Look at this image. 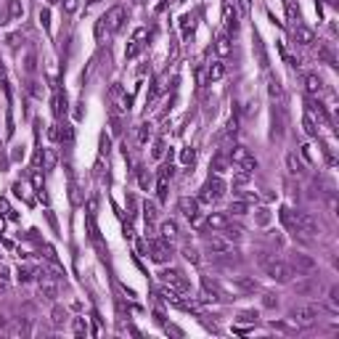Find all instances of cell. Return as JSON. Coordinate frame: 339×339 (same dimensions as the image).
<instances>
[{
  "mask_svg": "<svg viewBox=\"0 0 339 339\" xmlns=\"http://www.w3.org/2000/svg\"><path fill=\"white\" fill-rule=\"evenodd\" d=\"M74 337H88V323H85V318L74 321Z\"/></svg>",
  "mask_w": 339,
  "mask_h": 339,
  "instance_id": "cell-43",
  "label": "cell"
},
{
  "mask_svg": "<svg viewBox=\"0 0 339 339\" xmlns=\"http://www.w3.org/2000/svg\"><path fill=\"white\" fill-rule=\"evenodd\" d=\"M233 286L244 289V291H254V289H257V283H254L252 279H244V276H238V279L233 281Z\"/></svg>",
  "mask_w": 339,
  "mask_h": 339,
  "instance_id": "cell-38",
  "label": "cell"
},
{
  "mask_svg": "<svg viewBox=\"0 0 339 339\" xmlns=\"http://www.w3.org/2000/svg\"><path fill=\"white\" fill-rule=\"evenodd\" d=\"M249 178H252V172H244V170H238V172L233 175V191L241 188V186H246V183H249Z\"/></svg>",
  "mask_w": 339,
  "mask_h": 339,
  "instance_id": "cell-37",
  "label": "cell"
},
{
  "mask_svg": "<svg viewBox=\"0 0 339 339\" xmlns=\"http://www.w3.org/2000/svg\"><path fill=\"white\" fill-rule=\"evenodd\" d=\"M141 45H143L141 40H133V45H130V48L125 51V56H127V58H135L138 53H141Z\"/></svg>",
  "mask_w": 339,
  "mask_h": 339,
  "instance_id": "cell-46",
  "label": "cell"
},
{
  "mask_svg": "<svg viewBox=\"0 0 339 339\" xmlns=\"http://www.w3.org/2000/svg\"><path fill=\"white\" fill-rule=\"evenodd\" d=\"M180 162H183V165H194V162H196V149L186 146V149L180 151Z\"/></svg>",
  "mask_w": 339,
  "mask_h": 339,
  "instance_id": "cell-39",
  "label": "cell"
},
{
  "mask_svg": "<svg viewBox=\"0 0 339 339\" xmlns=\"http://www.w3.org/2000/svg\"><path fill=\"white\" fill-rule=\"evenodd\" d=\"M223 74H226V66H223L220 61H215V64L210 66V72H207V80H210V82H218Z\"/></svg>",
  "mask_w": 339,
  "mask_h": 339,
  "instance_id": "cell-31",
  "label": "cell"
},
{
  "mask_svg": "<svg viewBox=\"0 0 339 339\" xmlns=\"http://www.w3.org/2000/svg\"><path fill=\"white\" fill-rule=\"evenodd\" d=\"M286 170H289V175H294V178H302L305 175V162L297 157V151L286 154Z\"/></svg>",
  "mask_w": 339,
  "mask_h": 339,
  "instance_id": "cell-14",
  "label": "cell"
},
{
  "mask_svg": "<svg viewBox=\"0 0 339 339\" xmlns=\"http://www.w3.org/2000/svg\"><path fill=\"white\" fill-rule=\"evenodd\" d=\"M228 223H230L228 212H210L207 215V228H212V230H223Z\"/></svg>",
  "mask_w": 339,
  "mask_h": 339,
  "instance_id": "cell-16",
  "label": "cell"
},
{
  "mask_svg": "<svg viewBox=\"0 0 339 339\" xmlns=\"http://www.w3.org/2000/svg\"><path fill=\"white\" fill-rule=\"evenodd\" d=\"M318 313H321L318 305H294V307L289 310V321L307 326V323H313L315 318H318Z\"/></svg>",
  "mask_w": 339,
  "mask_h": 339,
  "instance_id": "cell-5",
  "label": "cell"
},
{
  "mask_svg": "<svg viewBox=\"0 0 339 339\" xmlns=\"http://www.w3.org/2000/svg\"><path fill=\"white\" fill-rule=\"evenodd\" d=\"M271 210L268 207H260V210H254V226H260V228H265L268 223H271Z\"/></svg>",
  "mask_w": 339,
  "mask_h": 339,
  "instance_id": "cell-26",
  "label": "cell"
},
{
  "mask_svg": "<svg viewBox=\"0 0 339 339\" xmlns=\"http://www.w3.org/2000/svg\"><path fill=\"white\" fill-rule=\"evenodd\" d=\"M167 178H159L157 180V199H159V202H165V199H167Z\"/></svg>",
  "mask_w": 339,
  "mask_h": 339,
  "instance_id": "cell-41",
  "label": "cell"
},
{
  "mask_svg": "<svg viewBox=\"0 0 339 339\" xmlns=\"http://www.w3.org/2000/svg\"><path fill=\"white\" fill-rule=\"evenodd\" d=\"M223 230H226V238H233V241H238V238L244 236V230H241V226H233V223H228V226L223 228Z\"/></svg>",
  "mask_w": 339,
  "mask_h": 339,
  "instance_id": "cell-36",
  "label": "cell"
},
{
  "mask_svg": "<svg viewBox=\"0 0 339 339\" xmlns=\"http://www.w3.org/2000/svg\"><path fill=\"white\" fill-rule=\"evenodd\" d=\"M230 162H233L238 170H244V172H254V170H257V159L252 157V151L246 149V146H233Z\"/></svg>",
  "mask_w": 339,
  "mask_h": 339,
  "instance_id": "cell-4",
  "label": "cell"
},
{
  "mask_svg": "<svg viewBox=\"0 0 339 339\" xmlns=\"http://www.w3.org/2000/svg\"><path fill=\"white\" fill-rule=\"evenodd\" d=\"M40 162H43V170H53V167L58 165V154H56V149H43Z\"/></svg>",
  "mask_w": 339,
  "mask_h": 339,
  "instance_id": "cell-22",
  "label": "cell"
},
{
  "mask_svg": "<svg viewBox=\"0 0 339 339\" xmlns=\"http://www.w3.org/2000/svg\"><path fill=\"white\" fill-rule=\"evenodd\" d=\"M77 5H80V0H64V11L66 13H74Z\"/></svg>",
  "mask_w": 339,
  "mask_h": 339,
  "instance_id": "cell-51",
  "label": "cell"
},
{
  "mask_svg": "<svg viewBox=\"0 0 339 339\" xmlns=\"http://www.w3.org/2000/svg\"><path fill=\"white\" fill-rule=\"evenodd\" d=\"M183 257H186L188 263H194V265H199V263H202V257H199L196 246H191V244H186V246H183Z\"/></svg>",
  "mask_w": 339,
  "mask_h": 339,
  "instance_id": "cell-35",
  "label": "cell"
},
{
  "mask_svg": "<svg viewBox=\"0 0 339 339\" xmlns=\"http://www.w3.org/2000/svg\"><path fill=\"white\" fill-rule=\"evenodd\" d=\"M24 69H27L29 74L35 72V53H29V56H27V64H24Z\"/></svg>",
  "mask_w": 339,
  "mask_h": 339,
  "instance_id": "cell-52",
  "label": "cell"
},
{
  "mask_svg": "<svg viewBox=\"0 0 339 339\" xmlns=\"http://www.w3.org/2000/svg\"><path fill=\"white\" fill-rule=\"evenodd\" d=\"M180 212H183V218H188V220H196L199 218V199H188V196H183L180 202Z\"/></svg>",
  "mask_w": 339,
  "mask_h": 339,
  "instance_id": "cell-15",
  "label": "cell"
},
{
  "mask_svg": "<svg viewBox=\"0 0 339 339\" xmlns=\"http://www.w3.org/2000/svg\"><path fill=\"white\" fill-rule=\"evenodd\" d=\"M236 5H238V11H241L244 16L249 13V0H236Z\"/></svg>",
  "mask_w": 339,
  "mask_h": 339,
  "instance_id": "cell-54",
  "label": "cell"
},
{
  "mask_svg": "<svg viewBox=\"0 0 339 339\" xmlns=\"http://www.w3.org/2000/svg\"><path fill=\"white\" fill-rule=\"evenodd\" d=\"M305 90H307V96H313V98H321L323 96V80L318 74H305Z\"/></svg>",
  "mask_w": 339,
  "mask_h": 339,
  "instance_id": "cell-13",
  "label": "cell"
},
{
  "mask_svg": "<svg viewBox=\"0 0 339 339\" xmlns=\"http://www.w3.org/2000/svg\"><path fill=\"white\" fill-rule=\"evenodd\" d=\"M32 186H35V188H37V191H40V194H43V175L37 172V170L32 172Z\"/></svg>",
  "mask_w": 339,
  "mask_h": 339,
  "instance_id": "cell-50",
  "label": "cell"
},
{
  "mask_svg": "<svg viewBox=\"0 0 339 339\" xmlns=\"http://www.w3.org/2000/svg\"><path fill=\"white\" fill-rule=\"evenodd\" d=\"M64 112H66V96L56 93V96H53V114H56V117H61Z\"/></svg>",
  "mask_w": 339,
  "mask_h": 339,
  "instance_id": "cell-34",
  "label": "cell"
},
{
  "mask_svg": "<svg viewBox=\"0 0 339 339\" xmlns=\"http://www.w3.org/2000/svg\"><path fill=\"white\" fill-rule=\"evenodd\" d=\"M302 127H305V133L310 138H318V122H315L310 114H305V117H302Z\"/></svg>",
  "mask_w": 339,
  "mask_h": 339,
  "instance_id": "cell-30",
  "label": "cell"
},
{
  "mask_svg": "<svg viewBox=\"0 0 339 339\" xmlns=\"http://www.w3.org/2000/svg\"><path fill=\"white\" fill-rule=\"evenodd\" d=\"M19 40H21L19 35H11V37H8V45H11V48H16V45H19Z\"/></svg>",
  "mask_w": 339,
  "mask_h": 339,
  "instance_id": "cell-55",
  "label": "cell"
},
{
  "mask_svg": "<svg viewBox=\"0 0 339 339\" xmlns=\"http://www.w3.org/2000/svg\"><path fill=\"white\" fill-rule=\"evenodd\" d=\"M151 133H154V125H151V122H141V125H138V130H135V141L141 143V146H146V143H149V138H151Z\"/></svg>",
  "mask_w": 339,
  "mask_h": 339,
  "instance_id": "cell-20",
  "label": "cell"
},
{
  "mask_svg": "<svg viewBox=\"0 0 339 339\" xmlns=\"http://www.w3.org/2000/svg\"><path fill=\"white\" fill-rule=\"evenodd\" d=\"M289 265L294 268V273H297V276L315 271V260L310 257V254H305V252H294V254H291V263H289Z\"/></svg>",
  "mask_w": 339,
  "mask_h": 339,
  "instance_id": "cell-10",
  "label": "cell"
},
{
  "mask_svg": "<svg viewBox=\"0 0 339 339\" xmlns=\"http://www.w3.org/2000/svg\"><path fill=\"white\" fill-rule=\"evenodd\" d=\"M246 212H249V204H246L244 199H236V202L228 207V215H233V218H244Z\"/></svg>",
  "mask_w": 339,
  "mask_h": 339,
  "instance_id": "cell-27",
  "label": "cell"
},
{
  "mask_svg": "<svg viewBox=\"0 0 339 339\" xmlns=\"http://www.w3.org/2000/svg\"><path fill=\"white\" fill-rule=\"evenodd\" d=\"M241 321H257V313H241Z\"/></svg>",
  "mask_w": 339,
  "mask_h": 339,
  "instance_id": "cell-56",
  "label": "cell"
},
{
  "mask_svg": "<svg viewBox=\"0 0 339 339\" xmlns=\"http://www.w3.org/2000/svg\"><path fill=\"white\" fill-rule=\"evenodd\" d=\"M212 167H215V172L220 175L223 170H226V159H223V157H218V159H215V165H212Z\"/></svg>",
  "mask_w": 339,
  "mask_h": 339,
  "instance_id": "cell-53",
  "label": "cell"
},
{
  "mask_svg": "<svg viewBox=\"0 0 339 339\" xmlns=\"http://www.w3.org/2000/svg\"><path fill=\"white\" fill-rule=\"evenodd\" d=\"M66 321H69L66 307L56 305V307H53V313H51V326H53V329H64V326H66Z\"/></svg>",
  "mask_w": 339,
  "mask_h": 339,
  "instance_id": "cell-19",
  "label": "cell"
},
{
  "mask_svg": "<svg viewBox=\"0 0 339 339\" xmlns=\"http://www.w3.org/2000/svg\"><path fill=\"white\" fill-rule=\"evenodd\" d=\"M149 257L154 263H167V260L172 257V244L165 241V238H154L149 244Z\"/></svg>",
  "mask_w": 339,
  "mask_h": 339,
  "instance_id": "cell-7",
  "label": "cell"
},
{
  "mask_svg": "<svg viewBox=\"0 0 339 339\" xmlns=\"http://www.w3.org/2000/svg\"><path fill=\"white\" fill-rule=\"evenodd\" d=\"M254 51H257V61H260V66H268V56H265V45H263V40H260V35L254 32Z\"/></svg>",
  "mask_w": 339,
  "mask_h": 339,
  "instance_id": "cell-28",
  "label": "cell"
},
{
  "mask_svg": "<svg viewBox=\"0 0 339 339\" xmlns=\"http://www.w3.org/2000/svg\"><path fill=\"white\" fill-rule=\"evenodd\" d=\"M37 294H40V299H48V302H53V299L58 297V281L48 279V276H43L40 283H37Z\"/></svg>",
  "mask_w": 339,
  "mask_h": 339,
  "instance_id": "cell-11",
  "label": "cell"
},
{
  "mask_svg": "<svg viewBox=\"0 0 339 339\" xmlns=\"http://www.w3.org/2000/svg\"><path fill=\"white\" fill-rule=\"evenodd\" d=\"M3 279H8V268L0 265V281H3Z\"/></svg>",
  "mask_w": 339,
  "mask_h": 339,
  "instance_id": "cell-57",
  "label": "cell"
},
{
  "mask_svg": "<svg viewBox=\"0 0 339 339\" xmlns=\"http://www.w3.org/2000/svg\"><path fill=\"white\" fill-rule=\"evenodd\" d=\"M294 233H305V236H318V223L310 212H297V226Z\"/></svg>",
  "mask_w": 339,
  "mask_h": 339,
  "instance_id": "cell-9",
  "label": "cell"
},
{
  "mask_svg": "<svg viewBox=\"0 0 339 339\" xmlns=\"http://www.w3.org/2000/svg\"><path fill=\"white\" fill-rule=\"evenodd\" d=\"M8 13H11V21H19L24 16V5H21V0H8Z\"/></svg>",
  "mask_w": 339,
  "mask_h": 339,
  "instance_id": "cell-29",
  "label": "cell"
},
{
  "mask_svg": "<svg viewBox=\"0 0 339 339\" xmlns=\"http://www.w3.org/2000/svg\"><path fill=\"white\" fill-rule=\"evenodd\" d=\"M263 307H268V310H276V307H279V297L271 294V291H268V294H263Z\"/></svg>",
  "mask_w": 339,
  "mask_h": 339,
  "instance_id": "cell-42",
  "label": "cell"
},
{
  "mask_svg": "<svg viewBox=\"0 0 339 339\" xmlns=\"http://www.w3.org/2000/svg\"><path fill=\"white\" fill-rule=\"evenodd\" d=\"M133 3H135V5H146L149 0H133Z\"/></svg>",
  "mask_w": 339,
  "mask_h": 339,
  "instance_id": "cell-59",
  "label": "cell"
},
{
  "mask_svg": "<svg viewBox=\"0 0 339 339\" xmlns=\"http://www.w3.org/2000/svg\"><path fill=\"white\" fill-rule=\"evenodd\" d=\"M143 218H146V226L151 228V223L157 220V204H154V202H146L143 204Z\"/></svg>",
  "mask_w": 339,
  "mask_h": 339,
  "instance_id": "cell-33",
  "label": "cell"
},
{
  "mask_svg": "<svg viewBox=\"0 0 339 339\" xmlns=\"http://www.w3.org/2000/svg\"><path fill=\"white\" fill-rule=\"evenodd\" d=\"M138 180H141V188H143V191H149L151 178H149V172H146V170H141V172H138Z\"/></svg>",
  "mask_w": 339,
  "mask_h": 339,
  "instance_id": "cell-47",
  "label": "cell"
},
{
  "mask_svg": "<svg viewBox=\"0 0 339 339\" xmlns=\"http://www.w3.org/2000/svg\"><path fill=\"white\" fill-rule=\"evenodd\" d=\"M273 135H283V109L273 106Z\"/></svg>",
  "mask_w": 339,
  "mask_h": 339,
  "instance_id": "cell-25",
  "label": "cell"
},
{
  "mask_svg": "<svg viewBox=\"0 0 339 339\" xmlns=\"http://www.w3.org/2000/svg\"><path fill=\"white\" fill-rule=\"evenodd\" d=\"M329 299H331V305H334V307H339V286L329 289Z\"/></svg>",
  "mask_w": 339,
  "mask_h": 339,
  "instance_id": "cell-49",
  "label": "cell"
},
{
  "mask_svg": "<svg viewBox=\"0 0 339 339\" xmlns=\"http://www.w3.org/2000/svg\"><path fill=\"white\" fill-rule=\"evenodd\" d=\"M157 276H159V281L165 283V286L175 289L178 294H188L191 291V281L186 279V273H183L180 268H162Z\"/></svg>",
  "mask_w": 339,
  "mask_h": 339,
  "instance_id": "cell-2",
  "label": "cell"
},
{
  "mask_svg": "<svg viewBox=\"0 0 339 339\" xmlns=\"http://www.w3.org/2000/svg\"><path fill=\"white\" fill-rule=\"evenodd\" d=\"M32 276H35L32 268H19V281L21 283H29V281H32Z\"/></svg>",
  "mask_w": 339,
  "mask_h": 339,
  "instance_id": "cell-45",
  "label": "cell"
},
{
  "mask_svg": "<svg viewBox=\"0 0 339 339\" xmlns=\"http://www.w3.org/2000/svg\"><path fill=\"white\" fill-rule=\"evenodd\" d=\"M5 289H8V286H5V283H3V281H0V291H5Z\"/></svg>",
  "mask_w": 339,
  "mask_h": 339,
  "instance_id": "cell-60",
  "label": "cell"
},
{
  "mask_svg": "<svg viewBox=\"0 0 339 339\" xmlns=\"http://www.w3.org/2000/svg\"><path fill=\"white\" fill-rule=\"evenodd\" d=\"M106 32H109V29H106L104 19H98V21H96V40H98V43H104V35H106Z\"/></svg>",
  "mask_w": 339,
  "mask_h": 339,
  "instance_id": "cell-44",
  "label": "cell"
},
{
  "mask_svg": "<svg viewBox=\"0 0 339 339\" xmlns=\"http://www.w3.org/2000/svg\"><path fill=\"white\" fill-rule=\"evenodd\" d=\"M159 238H165V241H170V244L178 241V223L175 220H162L159 223Z\"/></svg>",
  "mask_w": 339,
  "mask_h": 339,
  "instance_id": "cell-12",
  "label": "cell"
},
{
  "mask_svg": "<svg viewBox=\"0 0 339 339\" xmlns=\"http://www.w3.org/2000/svg\"><path fill=\"white\" fill-rule=\"evenodd\" d=\"M268 96H271L273 101H281L283 98V88H281L279 77H268Z\"/></svg>",
  "mask_w": 339,
  "mask_h": 339,
  "instance_id": "cell-21",
  "label": "cell"
},
{
  "mask_svg": "<svg viewBox=\"0 0 339 339\" xmlns=\"http://www.w3.org/2000/svg\"><path fill=\"white\" fill-rule=\"evenodd\" d=\"M226 180L220 178V175H210V180L202 186V194H199V202L202 204H215V202H220L223 196H226Z\"/></svg>",
  "mask_w": 339,
  "mask_h": 339,
  "instance_id": "cell-3",
  "label": "cell"
},
{
  "mask_svg": "<svg viewBox=\"0 0 339 339\" xmlns=\"http://www.w3.org/2000/svg\"><path fill=\"white\" fill-rule=\"evenodd\" d=\"M215 51H218V56H230V40H228V35H218V40H215Z\"/></svg>",
  "mask_w": 339,
  "mask_h": 339,
  "instance_id": "cell-24",
  "label": "cell"
},
{
  "mask_svg": "<svg viewBox=\"0 0 339 339\" xmlns=\"http://www.w3.org/2000/svg\"><path fill=\"white\" fill-rule=\"evenodd\" d=\"M101 19H104V24H106L109 32H119L122 24H125V19H127V11L122 8V5H114V8H109Z\"/></svg>",
  "mask_w": 339,
  "mask_h": 339,
  "instance_id": "cell-8",
  "label": "cell"
},
{
  "mask_svg": "<svg viewBox=\"0 0 339 339\" xmlns=\"http://www.w3.org/2000/svg\"><path fill=\"white\" fill-rule=\"evenodd\" d=\"M279 218H281V223H283V226H286L289 230H294V226H297V212H294V210H289V207H281Z\"/></svg>",
  "mask_w": 339,
  "mask_h": 339,
  "instance_id": "cell-23",
  "label": "cell"
},
{
  "mask_svg": "<svg viewBox=\"0 0 339 339\" xmlns=\"http://www.w3.org/2000/svg\"><path fill=\"white\" fill-rule=\"evenodd\" d=\"M88 230H90V238H93V241H98V228H96L93 215H88Z\"/></svg>",
  "mask_w": 339,
  "mask_h": 339,
  "instance_id": "cell-48",
  "label": "cell"
},
{
  "mask_svg": "<svg viewBox=\"0 0 339 339\" xmlns=\"http://www.w3.org/2000/svg\"><path fill=\"white\" fill-rule=\"evenodd\" d=\"M294 40L299 45H313L315 43V32H313L310 27H305V24H297L294 27Z\"/></svg>",
  "mask_w": 339,
  "mask_h": 339,
  "instance_id": "cell-17",
  "label": "cell"
},
{
  "mask_svg": "<svg viewBox=\"0 0 339 339\" xmlns=\"http://www.w3.org/2000/svg\"><path fill=\"white\" fill-rule=\"evenodd\" d=\"M5 77V64H3V58H0V80Z\"/></svg>",
  "mask_w": 339,
  "mask_h": 339,
  "instance_id": "cell-58",
  "label": "cell"
},
{
  "mask_svg": "<svg viewBox=\"0 0 339 339\" xmlns=\"http://www.w3.org/2000/svg\"><path fill=\"white\" fill-rule=\"evenodd\" d=\"M263 273L276 283H289L297 276L294 268L289 263H283V260H263Z\"/></svg>",
  "mask_w": 339,
  "mask_h": 339,
  "instance_id": "cell-1",
  "label": "cell"
},
{
  "mask_svg": "<svg viewBox=\"0 0 339 339\" xmlns=\"http://www.w3.org/2000/svg\"><path fill=\"white\" fill-rule=\"evenodd\" d=\"M204 249L210 254H230L233 252V241L226 238V236H220V233H212V236L204 238Z\"/></svg>",
  "mask_w": 339,
  "mask_h": 339,
  "instance_id": "cell-6",
  "label": "cell"
},
{
  "mask_svg": "<svg viewBox=\"0 0 339 339\" xmlns=\"http://www.w3.org/2000/svg\"><path fill=\"white\" fill-rule=\"evenodd\" d=\"M8 334H11V337H27V334H29V323H27V321H16V323L8 329Z\"/></svg>",
  "mask_w": 339,
  "mask_h": 339,
  "instance_id": "cell-32",
  "label": "cell"
},
{
  "mask_svg": "<svg viewBox=\"0 0 339 339\" xmlns=\"http://www.w3.org/2000/svg\"><path fill=\"white\" fill-rule=\"evenodd\" d=\"M162 157H165V141L157 138V141H154V149H151V159H162Z\"/></svg>",
  "mask_w": 339,
  "mask_h": 339,
  "instance_id": "cell-40",
  "label": "cell"
},
{
  "mask_svg": "<svg viewBox=\"0 0 339 339\" xmlns=\"http://www.w3.org/2000/svg\"><path fill=\"white\" fill-rule=\"evenodd\" d=\"M223 19H226V27L230 29V32H238V13L230 3L223 5Z\"/></svg>",
  "mask_w": 339,
  "mask_h": 339,
  "instance_id": "cell-18",
  "label": "cell"
}]
</instances>
